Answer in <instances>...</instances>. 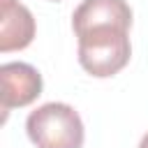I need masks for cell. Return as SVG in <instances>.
I'll return each mask as SVG.
<instances>
[{
    "mask_svg": "<svg viewBox=\"0 0 148 148\" xmlns=\"http://www.w3.org/2000/svg\"><path fill=\"white\" fill-rule=\"evenodd\" d=\"M79 65L95 79L118 74L132 56V7L127 0H83L72 14Z\"/></svg>",
    "mask_w": 148,
    "mask_h": 148,
    "instance_id": "obj_1",
    "label": "cell"
},
{
    "mask_svg": "<svg viewBox=\"0 0 148 148\" xmlns=\"http://www.w3.org/2000/svg\"><path fill=\"white\" fill-rule=\"evenodd\" d=\"M28 139L37 148H83V120L65 102H46L25 120Z\"/></svg>",
    "mask_w": 148,
    "mask_h": 148,
    "instance_id": "obj_2",
    "label": "cell"
},
{
    "mask_svg": "<svg viewBox=\"0 0 148 148\" xmlns=\"http://www.w3.org/2000/svg\"><path fill=\"white\" fill-rule=\"evenodd\" d=\"M0 83H2V111L21 109L32 104L42 95V74L28 62H5L0 67Z\"/></svg>",
    "mask_w": 148,
    "mask_h": 148,
    "instance_id": "obj_3",
    "label": "cell"
},
{
    "mask_svg": "<svg viewBox=\"0 0 148 148\" xmlns=\"http://www.w3.org/2000/svg\"><path fill=\"white\" fill-rule=\"evenodd\" d=\"M35 39V16L18 0H0V51H21Z\"/></svg>",
    "mask_w": 148,
    "mask_h": 148,
    "instance_id": "obj_4",
    "label": "cell"
},
{
    "mask_svg": "<svg viewBox=\"0 0 148 148\" xmlns=\"http://www.w3.org/2000/svg\"><path fill=\"white\" fill-rule=\"evenodd\" d=\"M139 148H148V134L141 139V143H139Z\"/></svg>",
    "mask_w": 148,
    "mask_h": 148,
    "instance_id": "obj_5",
    "label": "cell"
},
{
    "mask_svg": "<svg viewBox=\"0 0 148 148\" xmlns=\"http://www.w3.org/2000/svg\"><path fill=\"white\" fill-rule=\"evenodd\" d=\"M51 2H60V0H51Z\"/></svg>",
    "mask_w": 148,
    "mask_h": 148,
    "instance_id": "obj_6",
    "label": "cell"
}]
</instances>
